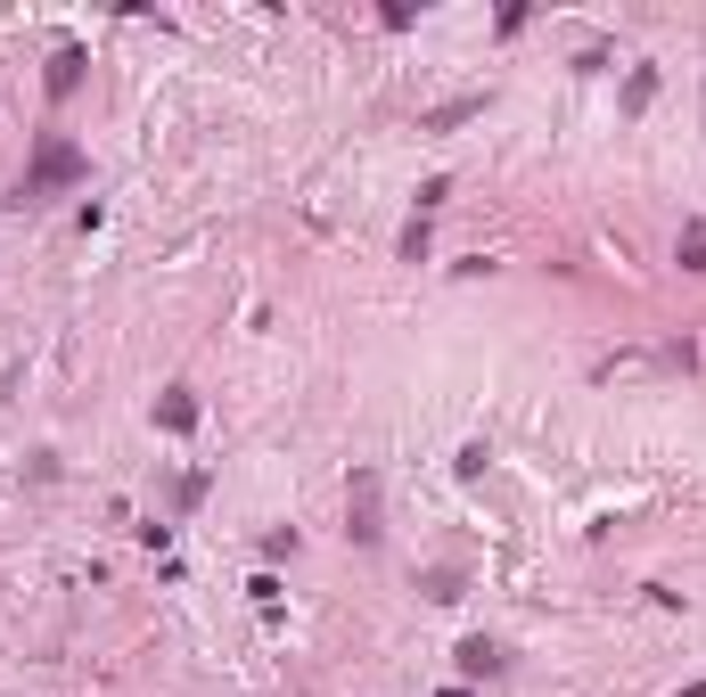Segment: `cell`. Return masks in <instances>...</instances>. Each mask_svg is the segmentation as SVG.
I'll return each instance as SVG.
<instances>
[{"label": "cell", "instance_id": "7a4b0ae2", "mask_svg": "<svg viewBox=\"0 0 706 697\" xmlns=\"http://www.w3.org/2000/svg\"><path fill=\"white\" fill-rule=\"evenodd\" d=\"M353 542H379V476L353 468Z\"/></svg>", "mask_w": 706, "mask_h": 697}, {"label": "cell", "instance_id": "5b68a950", "mask_svg": "<svg viewBox=\"0 0 706 697\" xmlns=\"http://www.w3.org/2000/svg\"><path fill=\"white\" fill-rule=\"evenodd\" d=\"M461 673H468V681H485V673H502V648H493V640H461Z\"/></svg>", "mask_w": 706, "mask_h": 697}, {"label": "cell", "instance_id": "6da1fadb", "mask_svg": "<svg viewBox=\"0 0 706 697\" xmlns=\"http://www.w3.org/2000/svg\"><path fill=\"white\" fill-rule=\"evenodd\" d=\"M82 173H91V164H82V148L74 140H41L33 148V164H26V181L9 189L17 205H41V198H58V189H74Z\"/></svg>", "mask_w": 706, "mask_h": 697}, {"label": "cell", "instance_id": "3957f363", "mask_svg": "<svg viewBox=\"0 0 706 697\" xmlns=\"http://www.w3.org/2000/svg\"><path fill=\"white\" fill-rule=\"evenodd\" d=\"M157 427L190 435V427H198V394H190V386H173V394H164V403H157Z\"/></svg>", "mask_w": 706, "mask_h": 697}, {"label": "cell", "instance_id": "52a82bcc", "mask_svg": "<svg viewBox=\"0 0 706 697\" xmlns=\"http://www.w3.org/2000/svg\"><path fill=\"white\" fill-rule=\"evenodd\" d=\"M682 271H706V222L682 230Z\"/></svg>", "mask_w": 706, "mask_h": 697}, {"label": "cell", "instance_id": "8992f818", "mask_svg": "<svg viewBox=\"0 0 706 697\" xmlns=\"http://www.w3.org/2000/svg\"><path fill=\"white\" fill-rule=\"evenodd\" d=\"M476 108H485V99H452V108H435V115H427V132H452V123H468Z\"/></svg>", "mask_w": 706, "mask_h": 697}, {"label": "cell", "instance_id": "ba28073f", "mask_svg": "<svg viewBox=\"0 0 706 697\" xmlns=\"http://www.w3.org/2000/svg\"><path fill=\"white\" fill-rule=\"evenodd\" d=\"M682 697H706V681H690V689H682Z\"/></svg>", "mask_w": 706, "mask_h": 697}, {"label": "cell", "instance_id": "277c9868", "mask_svg": "<svg viewBox=\"0 0 706 697\" xmlns=\"http://www.w3.org/2000/svg\"><path fill=\"white\" fill-rule=\"evenodd\" d=\"M74 82H82V50H74V41H58V58H50V99H74Z\"/></svg>", "mask_w": 706, "mask_h": 697}]
</instances>
